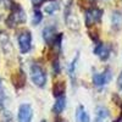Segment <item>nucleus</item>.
<instances>
[{"label": "nucleus", "mask_w": 122, "mask_h": 122, "mask_svg": "<svg viewBox=\"0 0 122 122\" xmlns=\"http://www.w3.org/2000/svg\"><path fill=\"white\" fill-rule=\"evenodd\" d=\"M27 21V15L20 4H12L10 15L6 18V25L10 28H15L18 25H23Z\"/></svg>", "instance_id": "obj_1"}, {"label": "nucleus", "mask_w": 122, "mask_h": 122, "mask_svg": "<svg viewBox=\"0 0 122 122\" xmlns=\"http://www.w3.org/2000/svg\"><path fill=\"white\" fill-rule=\"evenodd\" d=\"M29 73H30V79L36 87L38 88H44L46 84V81H48V76H46V71L43 68V66H40L39 64L34 62L30 65V70H29Z\"/></svg>", "instance_id": "obj_2"}, {"label": "nucleus", "mask_w": 122, "mask_h": 122, "mask_svg": "<svg viewBox=\"0 0 122 122\" xmlns=\"http://www.w3.org/2000/svg\"><path fill=\"white\" fill-rule=\"evenodd\" d=\"M112 78V70L110 67L104 68L101 72H97L94 71L93 76H92V81H93V84L98 88H103L105 87Z\"/></svg>", "instance_id": "obj_3"}, {"label": "nucleus", "mask_w": 122, "mask_h": 122, "mask_svg": "<svg viewBox=\"0 0 122 122\" xmlns=\"http://www.w3.org/2000/svg\"><path fill=\"white\" fill-rule=\"evenodd\" d=\"M104 11L99 7H89L84 12V21H86V26L89 28L92 26H95L98 23H100L101 17H103Z\"/></svg>", "instance_id": "obj_4"}, {"label": "nucleus", "mask_w": 122, "mask_h": 122, "mask_svg": "<svg viewBox=\"0 0 122 122\" xmlns=\"http://www.w3.org/2000/svg\"><path fill=\"white\" fill-rule=\"evenodd\" d=\"M18 48L22 54H27L32 49V34L29 30H22L17 37Z\"/></svg>", "instance_id": "obj_5"}, {"label": "nucleus", "mask_w": 122, "mask_h": 122, "mask_svg": "<svg viewBox=\"0 0 122 122\" xmlns=\"http://www.w3.org/2000/svg\"><path fill=\"white\" fill-rule=\"evenodd\" d=\"M93 53L101 60V61H106L110 55H111V45L110 44H105L103 42H95V45H94V50Z\"/></svg>", "instance_id": "obj_6"}, {"label": "nucleus", "mask_w": 122, "mask_h": 122, "mask_svg": "<svg viewBox=\"0 0 122 122\" xmlns=\"http://www.w3.org/2000/svg\"><path fill=\"white\" fill-rule=\"evenodd\" d=\"M64 18H65V22H66L68 28L73 29V30H78L79 29V21H78L77 16L72 11V5H67L66 6Z\"/></svg>", "instance_id": "obj_7"}, {"label": "nucleus", "mask_w": 122, "mask_h": 122, "mask_svg": "<svg viewBox=\"0 0 122 122\" xmlns=\"http://www.w3.org/2000/svg\"><path fill=\"white\" fill-rule=\"evenodd\" d=\"M33 120V109L29 104H21L17 112L18 122H32Z\"/></svg>", "instance_id": "obj_8"}, {"label": "nucleus", "mask_w": 122, "mask_h": 122, "mask_svg": "<svg viewBox=\"0 0 122 122\" xmlns=\"http://www.w3.org/2000/svg\"><path fill=\"white\" fill-rule=\"evenodd\" d=\"M57 36V32H56V27L55 26H45L44 29H43V39L44 42L48 44V45H53L54 40Z\"/></svg>", "instance_id": "obj_9"}, {"label": "nucleus", "mask_w": 122, "mask_h": 122, "mask_svg": "<svg viewBox=\"0 0 122 122\" xmlns=\"http://www.w3.org/2000/svg\"><path fill=\"white\" fill-rule=\"evenodd\" d=\"M94 122H110V112L104 106H98L95 109Z\"/></svg>", "instance_id": "obj_10"}, {"label": "nucleus", "mask_w": 122, "mask_h": 122, "mask_svg": "<svg viewBox=\"0 0 122 122\" xmlns=\"http://www.w3.org/2000/svg\"><path fill=\"white\" fill-rule=\"evenodd\" d=\"M0 48L3 49V51L5 54H10L12 51V45H11V42H10V38L7 33L3 32V30H0Z\"/></svg>", "instance_id": "obj_11"}, {"label": "nucleus", "mask_w": 122, "mask_h": 122, "mask_svg": "<svg viewBox=\"0 0 122 122\" xmlns=\"http://www.w3.org/2000/svg\"><path fill=\"white\" fill-rule=\"evenodd\" d=\"M76 122H90L89 114L83 105H78L76 109Z\"/></svg>", "instance_id": "obj_12"}, {"label": "nucleus", "mask_w": 122, "mask_h": 122, "mask_svg": "<svg viewBox=\"0 0 122 122\" xmlns=\"http://www.w3.org/2000/svg\"><path fill=\"white\" fill-rule=\"evenodd\" d=\"M65 107H66V97L62 95V97L56 98L55 103H54V106H53L54 114H56V115L62 114V111L65 110Z\"/></svg>", "instance_id": "obj_13"}, {"label": "nucleus", "mask_w": 122, "mask_h": 122, "mask_svg": "<svg viewBox=\"0 0 122 122\" xmlns=\"http://www.w3.org/2000/svg\"><path fill=\"white\" fill-rule=\"evenodd\" d=\"M65 92H66V83L64 81H57V82H55V84L53 87V94L55 98L65 95Z\"/></svg>", "instance_id": "obj_14"}, {"label": "nucleus", "mask_w": 122, "mask_h": 122, "mask_svg": "<svg viewBox=\"0 0 122 122\" xmlns=\"http://www.w3.org/2000/svg\"><path fill=\"white\" fill-rule=\"evenodd\" d=\"M111 26L115 30H118L122 27V15L118 11H114L111 15Z\"/></svg>", "instance_id": "obj_15"}, {"label": "nucleus", "mask_w": 122, "mask_h": 122, "mask_svg": "<svg viewBox=\"0 0 122 122\" xmlns=\"http://www.w3.org/2000/svg\"><path fill=\"white\" fill-rule=\"evenodd\" d=\"M59 9H60L59 1H56V0H51V1H49L48 4L44 5V12L48 14V15H53L56 11H59Z\"/></svg>", "instance_id": "obj_16"}, {"label": "nucleus", "mask_w": 122, "mask_h": 122, "mask_svg": "<svg viewBox=\"0 0 122 122\" xmlns=\"http://www.w3.org/2000/svg\"><path fill=\"white\" fill-rule=\"evenodd\" d=\"M78 57H79V55L77 54L76 55V57H73V60H72V62L70 64V67H68V73H70V77H71V79H75V76H76V67H77V61H78Z\"/></svg>", "instance_id": "obj_17"}, {"label": "nucleus", "mask_w": 122, "mask_h": 122, "mask_svg": "<svg viewBox=\"0 0 122 122\" xmlns=\"http://www.w3.org/2000/svg\"><path fill=\"white\" fill-rule=\"evenodd\" d=\"M42 20H43V15H42V12H40L39 10H36L34 14H33V17H32V25H33V26L39 25L40 22H42Z\"/></svg>", "instance_id": "obj_18"}, {"label": "nucleus", "mask_w": 122, "mask_h": 122, "mask_svg": "<svg viewBox=\"0 0 122 122\" xmlns=\"http://www.w3.org/2000/svg\"><path fill=\"white\" fill-rule=\"evenodd\" d=\"M1 120H3V122H12V116H11V114H10L9 111L4 110V111H3V117H1Z\"/></svg>", "instance_id": "obj_19"}, {"label": "nucleus", "mask_w": 122, "mask_h": 122, "mask_svg": "<svg viewBox=\"0 0 122 122\" xmlns=\"http://www.w3.org/2000/svg\"><path fill=\"white\" fill-rule=\"evenodd\" d=\"M53 71H54V75H59L60 72V62H59V59L56 57L53 62Z\"/></svg>", "instance_id": "obj_20"}, {"label": "nucleus", "mask_w": 122, "mask_h": 122, "mask_svg": "<svg viewBox=\"0 0 122 122\" xmlns=\"http://www.w3.org/2000/svg\"><path fill=\"white\" fill-rule=\"evenodd\" d=\"M117 88H118V90L122 93V72H121L120 76L117 77Z\"/></svg>", "instance_id": "obj_21"}, {"label": "nucleus", "mask_w": 122, "mask_h": 122, "mask_svg": "<svg viewBox=\"0 0 122 122\" xmlns=\"http://www.w3.org/2000/svg\"><path fill=\"white\" fill-rule=\"evenodd\" d=\"M30 1H32V4H33L34 6H39L40 4H43L45 0H30Z\"/></svg>", "instance_id": "obj_22"}, {"label": "nucleus", "mask_w": 122, "mask_h": 122, "mask_svg": "<svg viewBox=\"0 0 122 122\" xmlns=\"http://www.w3.org/2000/svg\"><path fill=\"white\" fill-rule=\"evenodd\" d=\"M0 90H1V78H0Z\"/></svg>", "instance_id": "obj_23"}, {"label": "nucleus", "mask_w": 122, "mask_h": 122, "mask_svg": "<svg viewBox=\"0 0 122 122\" xmlns=\"http://www.w3.org/2000/svg\"><path fill=\"white\" fill-rule=\"evenodd\" d=\"M57 122H64V121H62V120H59V121H57Z\"/></svg>", "instance_id": "obj_24"}, {"label": "nucleus", "mask_w": 122, "mask_h": 122, "mask_svg": "<svg viewBox=\"0 0 122 122\" xmlns=\"http://www.w3.org/2000/svg\"><path fill=\"white\" fill-rule=\"evenodd\" d=\"M40 122H46V121H45V120H42V121H40Z\"/></svg>", "instance_id": "obj_25"}, {"label": "nucleus", "mask_w": 122, "mask_h": 122, "mask_svg": "<svg viewBox=\"0 0 122 122\" xmlns=\"http://www.w3.org/2000/svg\"><path fill=\"white\" fill-rule=\"evenodd\" d=\"M90 1H93V0H90Z\"/></svg>", "instance_id": "obj_26"}, {"label": "nucleus", "mask_w": 122, "mask_h": 122, "mask_svg": "<svg viewBox=\"0 0 122 122\" xmlns=\"http://www.w3.org/2000/svg\"><path fill=\"white\" fill-rule=\"evenodd\" d=\"M104 1H106V0H104Z\"/></svg>", "instance_id": "obj_27"}, {"label": "nucleus", "mask_w": 122, "mask_h": 122, "mask_svg": "<svg viewBox=\"0 0 122 122\" xmlns=\"http://www.w3.org/2000/svg\"><path fill=\"white\" fill-rule=\"evenodd\" d=\"M121 121H122V118H121Z\"/></svg>", "instance_id": "obj_28"}]
</instances>
